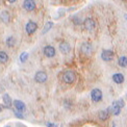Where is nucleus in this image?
Returning a JSON list of instances; mask_svg holds the SVG:
<instances>
[{"label": "nucleus", "mask_w": 127, "mask_h": 127, "mask_svg": "<svg viewBox=\"0 0 127 127\" xmlns=\"http://www.w3.org/2000/svg\"><path fill=\"white\" fill-rule=\"evenodd\" d=\"M60 50H61L62 53L67 54L71 51V46L69 43H67V42H62V43L60 44Z\"/></svg>", "instance_id": "nucleus-7"}, {"label": "nucleus", "mask_w": 127, "mask_h": 127, "mask_svg": "<svg viewBox=\"0 0 127 127\" xmlns=\"http://www.w3.org/2000/svg\"><path fill=\"white\" fill-rule=\"evenodd\" d=\"M113 80H114V82L118 83V84L123 83V81H124V75H123V74H121V73L114 74V75H113Z\"/></svg>", "instance_id": "nucleus-12"}, {"label": "nucleus", "mask_w": 127, "mask_h": 127, "mask_svg": "<svg viewBox=\"0 0 127 127\" xmlns=\"http://www.w3.org/2000/svg\"><path fill=\"white\" fill-rule=\"evenodd\" d=\"M14 105H15V107L17 108L18 112H20V113L25 112L26 106H25V104H24L23 101H20V100H15V101H14Z\"/></svg>", "instance_id": "nucleus-10"}, {"label": "nucleus", "mask_w": 127, "mask_h": 127, "mask_svg": "<svg viewBox=\"0 0 127 127\" xmlns=\"http://www.w3.org/2000/svg\"><path fill=\"white\" fill-rule=\"evenodd\" d=\"M0 110H1V107H0Z\"/></svg>", "instance_id": "nucleus-24"}, {"label": "nucleus", "mask_w": 127, "mask_h": 127, "mask_svg": "<svg viewBox=\"0 0 127 127\" xmlns=\"http://www.w3.org/2000/svg\"><path fill=\"white\" fill-rule=\"evenodd\" d=\"M28 59V53L27 52H22V53L20 54V62L21 63H25Z\"/></svg>", "instance_id": "nucleus-20"}, {"label": "nucleus", "mask_w": 127, "mask_h": 127, "mask_svg": "<svg viewBox=\"0 0 127 127\" xmlns=\"http://www.w3.org/2000/svg\"><path fill=\"white\" fill-rule=\"evenodd\" d=\"M8 60V56L7 54L5 53L4 51H0V64H4V63H6Z\"/></svg>", "instance_id": "nucleus-18"}, {"label": "nucleus", "mask_w": 127, "mask_h": 127, "mask_svg": "<svg viewBox=\"0 0 127 127\" xmlns=\"http://www.w3.org/2000/svg\"><path fill=\"white\" fill-rule=\"evenodd\" d=\"M36 28H38V25H36V23H34L33 21H29V22L26 24V27H25L26 32L28 34H32L36 30Z\"/></svg>", "instance_id": "nucleus-5"}, {"label": "nucleus", "mask_w": 127, "mask_h": 127, "mask_svg": "<svg viewBox=\"0 0 127 127\" xmlns=\"http://www.w3.org/2000/svg\"><path fill=\"white\" fill-rule=\"evenodd\" d=\"M23 5H24V8L26 10H28V12H31V10H33L35 8V2L32 1V0H25Z\"/></svg>", "instance_id": "nucleus-8"}, {"label": "nucleus", "mask_w": 127, "mask_h": 127, "mask_svg": "<svg viewBox=\"0 0 127 127\" xmlns=\"http://www.w3.org/2000/svg\"><path fill=\"white\" fill-rule=\"evenodd\" d=\"M91 98L94 102H99L102 99V92L99 89H94L91 92Z\"/></svg>", "instance_id": "nucleus-2"}, {"label": "nucleus", "mask_w": 127, "mask_h": 127, "mask_svg": "<svg viewBox=\"0 0 127 127\" xmlns=\"http://www.w3.org/2000/svg\"><path fill=\"white\" fill-rule=\"evenodd\" d=\"M47 78H48V76H47V74L43 71H39L35 73L34 75V79L36 82H40V83H43L47 80Z\"/></svg>", "instance_id": "nucleus-3"}, {"label": "nucleus", "mask_w": 127, "mask_h": 127, "mask_svg": "<svg viewBox=\"0 0 127 127\" xmlns=\"http://www.w3.org/2000/svg\"><path fill=\"white\" fill-rule=\"evenodd\" d=\"M81 50L84 54H90L91 53V46L89 44H83L82 47H81Z\"/></svg>", "instance_id": "nucleus-19"}, {"label": "nucleus", "mask_w": 127, "mask_h": 127, "mask_svg": "<svg viewBox=\"0 0 127 127\" xmlns=\"http://www.w3.org/2000/svg\"><path fill=\"white\" fill-rule=\"evenodd\" d=\"M117 103H118V105L120 106V108H122V107H124V100L123 99H120V100H117Z\"/></svg>", "instance_id": "nucleus-22"}, {"label": "nucleus", "mask_w": 127, "mask_h": 127, "mask_svg": "<svg viewBox=\"0 0 127 127\" xmlns=\"http://www.w3.org/2000/svg\"><path fill=\"white\" fill-rule=\"evenodd\" d=\"M15 39L13 38V36H9V38L7 39V41H6V44H7V46L8 47H12V46H14L15 45Z\"/></svg>", "instance_id": "nucleus-21"}, {"label": "nucleus", "mask_w": 127, "mask_h": 127, "mask_svg": "<svg viewBox=\"0 0 127 127\" xmlns=\"http://www.w3.org/2000/svg\"><path fill=\"white\" fill-rule=\"evenodd\" d=\"M118 63H119V66L120 67L126 68L127 67V57L126 56H121L120 59H119V61H118Z\"/></svg>", "instance_id": "nucleus-16"}, {"label": "nucleus", "mask_w": 127, "mask_h": 127, "mask_svg": "<svg viewBox=\"0 0 127 127\" xmlns=\"http://www.w3.org/2000/svg\"><path fill=\"white\" fill-rule=\"evenodd\" d=\"M101 59L105 62H110L114 59V52L110 50H103L101 53Z\"/></svg>", "instance_id": "nucleus-6"}, {"label": "nucleus", "mask_w": 127, "mask_h": 127, "mask_svg": "<svg viewBox=\"0 0 127 127\" xmlns=\"http://www.w3.org/2000/svg\"><path fill=\"white\" fill-rule=\"evenodd\" d=\"M95 26H96V23H95V21L93 19L89 18L87 20H84V27H86V29L93 30L95 28Z\"/></svg>", "instance_id": "nucleus-11"}, {"label": "nucleus", "mask_w": 127, "mask_h": 127, "mask_svg": "<svg viewBox=\"0 0 127 127\" xmlns=\"http://www.w3.org/2000/svg\"><path fill=\"white\" fill-rule=\"evenodd\" d=\"M47 126L48 127H59L56 124H54V123H47Z\"/></svg>", "instance_id": "nucleus-23"}, {"label": "nucleus", "mask_w": 127, "mask_h": 127, "mask_svg": "<svg viewBox=\"0 0 127 127\" xmlns=\"http://www.w3.org/2000/svg\"><path fill=\"white\" fill-rule=\"evenodd\" d=\"M0 19H1L2 22L7 23L9 21V14L7 12H2L1 15H0Z\"/></svg>", "instance_id": "nucleus-15"}, {"label": "nucleus", "mask_w": 127, "mask_h": 127, "mask_svg": "<svg viewBox=\"0 0 127 127\" xmlns=\"http://www.w3.org/2000/svg\"><path fill=\"white\" fill-rule=\"evenodd\" d=\"M53 27V22H47L46 24H45V26H44V29H43V31H42V34H44V33H46V32H48V31Z\"/></svg>", "instance_id": "nucleus-17"}, {"label": "nucleus", "mask_w": 127, "mask_h": 127, "mask_svg": "<svg viewBox=\"0 0 127 127\" xmlns=\"http://www.w3.org/2000/svg\"><path fill=\"white\" fill-rule=\"evenodd\" d=\"M75 79H76V74L74 73L73 71L67 70L66 72H64V74H63L64 82H66L68 84H71V83H73L74 81H75Z\"/></svg>", "instance_id": "nucleus-1"}, {"label": "nucleus", "mask_w": 127, "mask_h": 127, "mask_svg": "<svg viewBox=\"0 0 127 127\" xmlns=\"http://www.w3.org/2000/svg\"><path fill=\"white\" fill-rule=\"evenodd\" d=\"M44 54L47 57H53L55 55V49L52 46H46L44 48Z\"/></svg>", "instance_id": "nucleus-9"}, {"label": "nucleus", "mask_w": 127, "mask_h": 127, "mask_svg": "<svg viewBox=\"0 0 127 127\" xmlns=\"http://www.w3.org/2000/svg\"><path fill=\"white\" fill-rule=\"evenodd\" d=\"M108 116H109V113H108V110H107V109L100 110L99 114H98V117H99V119H100V120H102V121L106 120V119L108 118Z\"/></svg>", "instance_id": "nucleus-13"}, {"label": "nucleus", "mask_w": 127, "mask_h": 127, "mask_svg": "<svg viewBox=\"0 0 127 127\" xmlns=\"http://www.w3.org/2000/svg\"><path fill=\"white\" fill-rule=\"evenodd\" d=\"M2 100H3V103L5 104V106H6V107L12 106V99H10V97L8 96L7 94H5L4 96L2 97Z\"/></svg>", "instance_id": "nucleus-14"}, {"label": "nucleus", "mask_w": 127, "mask_h": 127, "mask_svg": "<svg viewBox=\"0 0 127 127\" xmlns=\"http://www.w3.org/2000/svg\"><path fill=\"white\" fill-rule=\"evenodd\" d=\"M107 110L112 113L113 115H115V116H118V115H120V113H121V108H120V106L118 105L117 101H114L113 104L107 108Z\"/></svg>", "instance_id": "nucleus-4"}]
</instances>
